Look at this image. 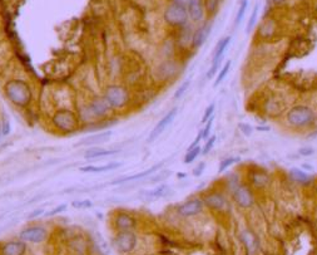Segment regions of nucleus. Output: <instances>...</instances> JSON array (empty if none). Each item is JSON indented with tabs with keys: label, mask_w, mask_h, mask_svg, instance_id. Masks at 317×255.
<instances>
[{
	"label": "nucleus",
	"mask_w": 317,
	"mask_h": 255,
	"mask_svg": "<svg viewBox=\"0 0 317 255\" xmlns=\"http://www.w3.org/2000/svg\"><path fill=\"white\" fill-rule=\"evenodd\" d=\"M284 1H286V0H272V3L275 4V5H281Z\"/></svg>",
	"instance_id": "nucleus-49"
},
{
	"label": "nucleus",
	"mask_w": 317,
	"mask_h": 255,
	"mask_svg": "<svg viewBox=\"0 0 317 255\" xmlns=\"http://www.w3.org/2000/svg\"><path fill=\"white\" fill-rule=\"evenodd\" d=\"M137 219L127 211H118L113 218V225L117 231L134 230L137 228Z\"/></svg>",
	"instance_id": "nucleus-16"
},
{
	"label": "nucleus",
	"mask_w": 317,
	"mask_h": 255,
	"mask_svg": "<svg viewBox=\"0 0 317 255\" xmlns=\"http://www.w3.org/2000/svg\"><path fill=\"white\" fill-rule=\"evenodd\" d=\"M177 112H178V108L173 107L172 109H169V111H168L167 113H166L165 116L161 118V120L158 121V123H157L156 126H154V128L152 129V132L150 133L148 142H153L157 137H159L162 133L165 132L166 128H167V127L169 126L172 122H173L174 118H176Z\"/></svg>",
	"instance_id": "nucleus-17"
},
{
	"label": "nucleus",
	"mask_w": 317,
	"mask_h": 255,
	"mask_svg": "<svg viewBox=\"0 0 317 255\" xmlns=\"http://www.w3.org/2000/svg\"><path fill=\"white\" fill-rule=\"evenodd\" d=\"M206 167H207L206 162H203V161L200 162L198 165H196V167H193V170H192V175H193L195 177L202 176V174L204 172Z\"/></svg>",
	"instance_id": "nucleus-43"
},
{
	"label": "nucleus",
	"mask_w": 317,
	"mask_h": 255,
	"mask_svg": "<svg viewBox=\"0 0 317 255\" xmlns=\"http://www.w3.org/2000/svg\"><path fill=\"white\" fill-rule=\"evenodd\" d=\"M200 141H203V140H202V132L200 131V132H198V135H197V137L195 138V141L192 142L191 146H189L188 148H193V147H196V146H200Z\"/></svg>",
	"instance_id": "nucleus-45"
},
{
	"label": "nucleus",
	"mask_w": 317,
	"mask_h": 255,
	"mask_svg": "<svg viewBox=\"0 0 317 255\" xmlns=\"http://www.w3.org/2000/svg\"><path fill=\"white\" fill-rule=\"evenodd\" d=\"M181 71H182V66L178 60L166 59L157 67V78L161 82L171 81L180 74Z\"/></svg>",
	"instance_id": "nucleus-11"
},
{
	"label": "nucleus",
	"mask_w": 317,
	"mask_h": 255,
	"mask_svg": "<svg viewBox=\"0 0 317 255\" xmlns=\"http://www.w3.org/2000/svg\"><path fill=\"white\" fill-rule=\"evenodd\" d=\"M70 205L74 209L82 210V209H90V207H93V201L92 200H88V199H85V200H74Z\"/></svg>",
	"instance_id": "nucleus-37"
},
{
	"label": "nucleus",
	"mask_w": 317,
	"mask_h": 255,
	"mask_svg": "<svg viewBox=\"0 0 317 255\" xmlns=\"http://www.w3.org/2000/svg\"><path fill=\"white\" fill-rule=\"evenodd\" d=\"M204 206L208 207L210 210L215 211V213H223L230 206V200L226 196L223 191L219 190H210L207 191L203 196H202Z\"/></svg>",
	"instance_id": "nucleus-8"
},
{
	"label": "nucleus",
	"mask_w": 317,
	"mask_h": 255,
	"mask_svg": "<svg viewBox=\"0 0 317 255\" xmlns=\"http://www.w3.org/2000/svg\"><path fill=\"white\" fill-rule=\"evenodd\" d=\"M213 28V21L212 19L211 20L203 21L197 29L192 33V38H191V47L193 49H200V47H203L204 43L208 40L211 36V32H212Z\"/></svg>",
	"instance_id": "nucleus-14"
},
{
	"label": "nucleus",
	"mask_w": 317,
	"mask_h": 255,
	"mask_svg": "<svg viewBox=\"0 0 317 255\" xmlns=\"http://www.w3.org/2000/svg\"><path fill=\"white\" fill-rule=\"evenodd\" d=\"M213 121H215V116L207 121V122L203 125L204 126L203 128L200 129V132H202V140H203V141H206L207 138L211 136V131H212V127H213Z\"/></svg>",
	"instance_id": "nucleus-36"
},
{
	"label": "nucleus",
	"mask_w": 317,
	"mask_h": 255,
	"mask_svg": "<svg viewBox=\"0 0 317 255\" xmlns=\"http://www.w3.org/2000/svg\"><path fill=\"white\" fill-rule=\"evenodd\" d=\"M290 177L293 182H296L300 186H311L315 182V177L310 172H306L305 170L300 167H293L290 170Z\"/></svg>",
	"instance_id": "nucleus-20"
},
{
	"label": "nucleus",
	"mask_w": 317,
	"mask_h": 255,
	"mask_svg": "<svg viewBox=\"0 0 317 255\" xmlns=\"http://www.w3.org/2000/svg\"><path fill=\"white\" fill-rule=\"evenodd\" d=\"M163 165H165V161H161L158 162V164H156V165L150 166V168L143 170V171L141 172H137V174L128 175V176H122L119 177V179H116V180L112 181L111 185H122V183H128V182H133V181L142 180V179H144V177H150L152 176L153 174L158 172L159 170L163 167Z\"/></svg>",
	"instance_id": "nucleus-15"
},
{
	"label": "nucleus",
	"mask_w": 317,
	"mask_h": 255,
	"mask_svg": "<svg viewBox=\"0 0 317 255\" xmlns=\"http://www.w3.org/2000/svg\"><path fill=\"white\" fill-rule=\"evenodd\" d=\"M241 239H242L243 244H245V246L247 248L249 252L252 253L257 249L258 240L256 235H254L251 230H243L242 233H241Z\"/></svg>",
	"instance_id": "nucleus-26"
},
{
	"label": "nucleus",
	"mask_w": 317,
	"mask_h": 255,
	"mask_svg": "<svg viewBox=\"0 0 317 255\" xmlns=\"http://www.w3.org/2000/svg\"><path fill=\"white\" fill-rule=\"evenodd\" d=\"M203 1L204 8H206V15H208L210 18H213L218 10L219 0H203Z\"/></svg>",
	"instance_id": "nucleus-31"
},
{
	"label": "nucleus",
	"mask_w": 317,
	"mask_h": 255,
	"mask_svg": "<svg viewBox=\"0 0 317 255\" xmlns=\"http://www.w3.org/2000/svg\"><path fill=\"white\" fill-rule=\"evenodd\" d=\"M10 131H12V123H10L9 118H3L1 120V133H3V137H6L9 135Z\"/></svg>",
	"instance_id": "nucleus-40"
},
{
	"label": "nucleus",
	"mask_w": 317,
	"mask_h": 255,
	"mask_svg": "<svg viewBox=\"0 0 317 255\" xmlns=\"http://www.w3.org/2000/svg\"><path fill=\"white\" fill-rule=\"evenodd\" d=\"M3 137V133H1V120H0V138Z\"/></svg>",
	"instance_id": "nucleus-51"
},
{
	"label": "nucleus",
	"mask_w": 317,
	"mask_h": 255,
	"mask_svg": "<svg viewBox=\"0 0 317 255\" xmlns=\"http://www.w3.org/2000/svg\"><path fill=\"white\" fill-rule=\"evenodd\" d=\"M239 157H227V159H223L221 162H219V166H218V174H223V172H226L228 170V168L231 167V166H234V164H237V162L239 161Z\"/></svg>",
	"instance_id": "nucleus-32"
},
{
	"label": "nucleus",
	"mask_w": 317,
	"mask_h": 255,
	"mask_svg": "<svg viewBox=\"0 0 317 255\" xmlns=\"http://www.w3.org/2000/svg\"><path fill=\"white\" fill-rule=\"evenodd\" d=\"M191 83H192L191 79H185V81L181 84L180 87L177 88L176 92H174L173 94L174 101H178V99H181L185 93H187V91H188L189 87H191Z\"/></svg>",
	"instance_id": "nucleus-33"
},
{
	"label": "nucleus",
	"mask_w": 317,
	"mask_h": 255,
	"mask_svg": "<svg viewBox=\"0 0 317 255\" xmlns=\"http://www.w3.org/2000/svg\"><path fill=\"white\" fill-rule=\"evenodd\" d=\"M216 141H217L216 136H210V137L207 138L206 141H204V146L202 147V151H200V155H208L213 148V146H215Z\"/></svg>",
	"instance_id": "nucleus-35"
},
{
	"label": "nucleus",
	"mask_w": 317,
	"mask_h": 255,
	"mask_svg": "<svg viewBox=\"0 0 317 255\" xmlns=\"http://www.w3.org/2000/svg\"><path fill=\"white\" fill-rule=\"evenodd\" d=\"M297 153H299V156L301 157H311L316 153V150H315L312 146H303V147L299 148Z\"/></svg>",
	"instance_id": "nucleus-39"
},
{
	"label": "nucleus",
	"mask_w": 317,
	"mask_h": 255,
	"mask_svg": "<svg viewBox=\"0 0 317 255\" xmlns=\"http://www.w3.org/2000/svg\"><path fill=\"white\" fill-rule=\"evenodd\" d=\"M103 97L112 109H123L131 102V92L122 84H109L105 88Z\"/></svg>",
	"instance_id": "nucleus-3"
},
{
	"label": "nucleus",
	"mask_w": 317,
	"mask_h": 255,
	"mask_svg": "<svg viewBox=\"0 0 317 255\" xmlns=\"http://www.w3.org/2000/svg\"><path fill=\"white\" fill-rule=\"evenodd\" d=\"M48 235L49 231L43 225H30L20 230L19 239L24 240L25 243L40 244L48 239Z\"/></svg>",
	"instance_id": "nucleus-9"
},
{
	"label": "nucleus",
	"mask_w": 317,
	"mask_h": 255,
	"mask_svg": "<svg viewBox=\"0 0 317 255\" xmlns=\"http://www.w3.org/2000/svg\"><path fill=\"white\" fill-rule=\"evenodd\" d=\"M254 129H256L257 132H269V131H271V127L264 125V126H256Z\"/></svg>",
	"instance_id": "nucleus-46"
},
{
	"label": "nucleus",
	"mask_w": 317,
	"mask_h": 255,
	"mask_svg": "<svg viewBox=\"0 0 317 255\" xmlns=\"http://www.w3.org/2000/svg\"><path fill=\"white\" fill-rule=\"evenodd\" d=\"M43 214H44V209H35L34 211H32V213L28 215V219L29 220H33V219H36V218H39V216H42Z\"/></svg>",
	"instance_id": "nucleus-44"
},
{
	"label": "nucleus",
	"mask_w": 317,
	"mask_h": 255,
	"mask_svg": "<svg viewBox=\"0 0 317 255\" xmlns=\"http://www.w3.org/2000/svg\"><path fill=\"white\" fill-rule=\"evenodd\" d=\"M286 122L293 129H308L316 123V113L310 106L296 105L286 113Z\"/></svg>",
	"instance_id": "nucleus-2"
},
{
	"label": "nucleus",
	"mask_w": 317,
	"mask_h": 255,
	"mask_svg": "<svg viewBox=\"0 0 317 255\" xmlns=\"http://www.w3.org/2000/svg\"><path fill=\"white\" fill-rule=\"evenodd\" d=\"M28 250V245L24 240H9L4 243L0 248L1 255H25Z\"/></svg>",
	"instance_id": "nucleus-19"
},
{
	"label": "nucleus",
	"mask_w": 317,
	"mask_h": 255,
	"mask_svg": "<svg viewBox=\"0 0 317 255\" xmlns=\"http://www.w3.org/2000/svg\"><path fill=\"white\" fill-rule=\"evenodd\" d=\"M111 111V106L108 105L104 97H96L87 106L88 114L92 118H96V120H103V118L108 117Z\"/></svg>",
	"instance_id": "nucleus-13"
},
{
	"label": "nucleus",
	"mask_w": 317,
	"mask_h": 255,
	"mask_svg": "<svg viewBox=\"0 0 317 255\" xmlns=\"http://www.w3.org/2000/svg\"><path fill=\"white\" fill-rule=\"evenodd\" d=\"M200 151H202V147H200V146H196V147L193 148H188L187 152H185L184 159H183V164L189 165V164H192V162H195L196 159L200 155Z\"/></svg>",
	"instance_id": "nucleus-30"
},
{
	"label": "nucleus",
	"mask_w": 317,
	"mask_h": 255,
	"mask_svg": "<svg viewBox=\"0 0 317 255\" xmlns=\"http://www.w3.org/2000/svg\"><path fill=\"white\" fill-rule=\"evenodd\" d=\"M51 125L59 132L73 133L79 128V118L70 109H59L53 114Z\"/></svg>",
	"instance_id": "nucleus-5"
},
{
	"label": "nucleus",
	"mask_w": 317,
	"mask_h": 255,
	"mask_svg": "<svg viewBox=\"0 0 317 255\" xmlns=\"http://www.w3.org/2000/svg\"><path fill=\"white\" fill-rule=\"evenodd\" d=\"M301 168H302V170H305L306 172H312L315 170L314 166L310 165V164H307V162H306V164H302V165H301Z\"/></svg>",
	"instance_id": "nucleus-47"
},
{
	"label": "nucleus",
	"mask_w": 317,
	"mask_h": 255,
	"mask_svg": "<svg viewBox=\"0 0 317 255\" xmlns=\"http://www.w3.org/2000/svg\"><path fill=\"white\" fill-rule=\"evenodd\" d=\"M67 204H60V205H58V206H55V207H53V209H51V210H49L48 213H45L44 215L45 216H55V215H58V214H62V213H64V211L67 210Z\"/></svg>",
	"instance_id": "nucleus-41"
},
{
	"label": "nucleus",
	"mask_w": 317,
	"mask_h": 255,
	"mask_svg": "<svg viewBox=\"0 0 317 255\" xmlns=\"http://www.w3.org/2000/svg\"><path fill=\"white\" fill-rule=\"evenodd\" d=\"M174 3H178V4H182V5H187V3H188L189 0H173Z\"/></svg>",
	"instance_id": "nucleus-48"
},
{
	"label": "nucleus",
	"mask_w": 317,
	"mask_h": 255,
	"mask_svg": "<svg viewBox=\"0 0 317 255\" xmlns=\"http://www.w3.org/2000/svg\"><path fill=\"white\" fill-rule=\"evenodd\" d=\"M138 237L134 230L117 231L116 237H113V245L120 254H129L137 248Z\"/></svg>",
	"instance_id": "nucleus-7"
},
{
	"label": "nucleus",
	"mask_w": 317,
	"mask_h": 255,
	"mask_svg": "<svg viewBox=\"0 0 317 255\" xmlns=\"http://www.w3.org/2000/svg\"><path fill=\"white\" fill-rule=\"evenodd\" d=\"M258 12H260V5L256 4L252 10L251 15H250V19L247 21V25H246V33H251L252 30L256 28V23H257V18H258Z\"/></svg>",
	"instance_id": "nucleus-27"
},
{
	"label": "nucleus",
	"mask_w": 317,
	"mask_h": 255,
	"mask_svg": "<svg viewBox=\"0 0 317 255\" xmlns=\"http://www.w3.org/2000/svg\"><path fill=\"white\" fill-rule=\"evenodd\" d=\"M231 66H232V62H231V60H227L225 66L222 67L221 71L218 72V74H217V78H216L215 83H213V88L218 87L219 84H221L222 82L225 81L226 77H227V74H228V72H230Z\"/></svg>",
	"instance_id": "nucleus-29"
},
{
	"label": "nucleus",
	"mask_w": 317,
	"mask_h": 255,
	"mask_svg": "<svg viewBox=\"0 0 317 255\" xmlns=\"http://www.w3.org/2000/svg\"><path fill=\"white\" fill-rule=\"evenodd\" d=\"M163 19H165L166 24L171 28L185 27L189 20L187 8L182 4L172 1L169 5L166 6L165 12H163Z\"/></svg>",
	"instance_id": "nucleus-6"
},
{
	"label": "nucleus",
	"mask_w": 317,
	"mask_h": 255,
	"mask_svg": "<svg viewBox=\"0 0 317 255\" xmlns=\"http://www.w3.org/2000/svg\"><path fill=\"white\" fill-rule=\"evenodd\" d=\"M168 192V185L167 183H161L158 186H156L154 189L148 190V191L143 192L144 199L147 200H157V199L165 198Z\"/></svg>",
	"instance_id": "nucleus-25"
},
{
	"label": "nucleus",
	"mask_w": 317,
	"mask_h": 255,
	"mask_svg": "<svg viewBox=\"0 0 317 255\" xmlns=\"http://www.w3.org/2000/svg\"><path fill=\"white\" fill-rule=\"evenodd\" d=\"M231 40H232V36H223L222 39L218 40V43L215 47V51H213L212 63H218V62L223 60V58H225L226 53L228 51V47L231 44Z\"/></svg>",
	"instance_id": "nucleus-22"
},
{
	"label": "nucleus",
	"mask_w": 317,
	"mask_h": 255,
	"mask_svg": "<svg viewBox=\"0 0 317 255\" xmlns=\"http://www.w3.org/2000/svg\"><path fill=\"white\" fill-rule=\"evenodd\" d=\"M314 189H315V192H316V195H317V181H315L314 182Z\"/></svg>",
	"instance_id": "nucleus-50"
},
{
	"label": "nucleus",
	"mask_w": 317,
	"mask_h": 255,
	"mask_svg": "<svg viewBox=\"0 0 317 255\" xmlns=\"http://www.w3.org/2000/svg\"><path fill=\"white\" fill-rule=\"evenodd\" d=\"M4 93L13 106L19 108L29 106L33 98L30 84L23 79H12L6 82L4 86Z\"/></svg>",
	"instance_id": "nucleus-1"
},
{
	"label": "nucleus",
	"mask_w": 317,
	"mask_h": 255,
	"mask_svg": "<svg viewBox=\"0 0 317 255\" xmlns=\"http://www.w3.org/2000/svg\"><path fill=\"white\" fill-rule=\"evenodd\" d=\"M113 132L112 131H104V132H98L94 133V135L87 136L84 137L82 141H79V144L77 146H98L100 144H104L107 142L109 138L112 137Z\"/></svg>",
	"instance_id": "nucleus-21"
},
{
	"label": "nucleus",
	"mask_w": 317,
	"mask_h": 255,
	"mask_svg": "<svg viewBox=\"0 0 317 255\" xmlns=\"http://www.w3.org/2000/svg\"><path fill=\"white\" fill-rule=\"evenodd\" d=\"M122 166V162H109L107 165H102V166H94V165H88V166H83L81 167V172H93V174H99V172H107V171H112V170H116V168H119Z\"/></svg>",
	"instance_id": "nucleus-24"
},
{
	"label": "nucleus",
	"mask_w": 317,
	"mask_h": 255,
	"mask_svg": "<svg viewBox=\"0 0 317 255\" xmlns=\"http://www.w3.org/2000/svg\"><path fill=\"white\" fill-rule=\"evenodd\" d=\"M238 128H239V131H241V132H242L245 136H251L254 131V128L251 126V125H250V123H245V122L239 123Z\"/></svg>",
	"instance_id": "nucleus-42"
},
{
	"label": "nucleus",
	"mask_w": 317,
	"mask_h": 255,
	"mask_svg": "<svg viewBox=\"0 0 317 255\" xmlns=\"http://www.w3.org/2000/svg\"><path fill=\"white\" fill-rule=\"evenodd\" d=\"M118 151L114 150H107V148L99 147V146H92L88 150L84 151L83 157L85 160H93V159H99V157H107L112 156L114 153H117Z\"/></svg>",
	"instance_id": "nucleus-23"
},
{
	"label": "nucleus",
	"mask_w": 317,
	"mask_h": 255,
	"mask_svg": "<svg viewBox=\"0 0 317 255\" xmlns=\"http://www.w3.org/2000/svg\"><path fill=\"white\" fill-rule=\"evenodd\" d=\"M204 209V204L202 198L195 196L188 200L183 201L180 206L177 207V214L182 218H193V216L200 215Z\"/></svg>",
	"instance_id": "nucleus-12"
},
{
	"label": "nucleus",
	"mask_w": 317,
	"mask_h": 255,
	"mask_svg": "<svg viewBox=\"0 0 317 255\" xmlns=\"http://www.w3.org/2000/svg\"><path fill=\"white\" fill-rule=\"evenodd\" d=\"M230 194L232 202H234L242 210H249V209L253 207L254 204H256L254 190L247 182L236 183L230 190Z\"/></svg>",
	"instance_id": "nucleus-4"
},
{
	"label": "nucleus",
	"mask_w": 317,
	"mask_h": 255,
	"mask_svg": "<svg viewBox=\"0 0 317 255\" xmlns=\"http://www.w3.org/2000/svg\"><path fill=\"white\" fill-rule=\"evenodd\" d=\"M249 9V0H242L241 4H239V8L236 13V18H234V25L238 27L241 23H242L243 18L246 17V12Z\"/></svg>",
	"instance_id": "nucleus-28"
},
{
	"label": "nucleus",
	"mask_w": 317,
	"mask_h": 255,
	"mask_svg": "<svg viewBox=\"0 0 317 255\" xmlns=\"http://www.w3.org/2000/svg\"><path fill=\"white\" fill-rule=\"evenodd\" d=\"M215 112H216V103L213 102L206 108V111H204L203 116H202V120H200V123H202V125H204V123L210 120L211 117H213V116H215Z\"/></svg>",
	"instance_id": "nucleus-38"
},
{
	"label": "nucleus",
	"mask_w": 317,
	"mask_h": 255,
	"mask_svg": "<svg viewBox=\"0 0 317 255\" xmlns=\"http://www.w3.org/2000/svg\"><path fill=\"white\" fill-rule=\"evenodd\" d=\"M185 8H187L189 20L193 23H202L206 18V8H204L203 0H189Z\"/></svg>",
	"instance_id": "nucleus-18"
},
{
	"label": "nucleus",
	"mask_w": 317,
	"mask_h": 255,
	"mask_svg": "<svg viewBox=\"0 0 317 255\" xmlns=\"http://www.w3.org/2000/svg\"><path fill=\"white\" fill-rule=\"evenodd\" d=\"M316 121H317V116H316Z\"/></svg>",
	"instance_id": "nucleus-52"
},
{
	"label": "nucleus",
	"mask_w": 317,
	"mask_h": 255,
	"mask_svg": "<svg viewBox=\"0 0 317 255\" xmlns=\"http://www.w3.org/2000/svg\"><path fill=\"white\" fill-rule=\"evenodd\" d=\"M172 171L169 170H166V171H158L156 174H153V176L150 177V182L152 183H157V182H166L168 177L171 176Z\"/></svg>",
	"instance_id": "nucleus-34"
},
{
	"label": "nucleus",
	"mask_w": 317,
	"mask_h": 255,
	"mask_svg": "<svg viewBox=\"0 0 317 255\" xmlns=\"http://www.w3.org/2000/svg\"><path fill=\"white\" fill-rule=\"evenodd\" d=\"M247 181H249L247 183L253 190H265L271 185L272 177H271L269 172L267 170H265V168L254 167L253 170H250L249 171Z\"/></svg>",
	"instance_id": "nucleus-10"
}]
</instances>
